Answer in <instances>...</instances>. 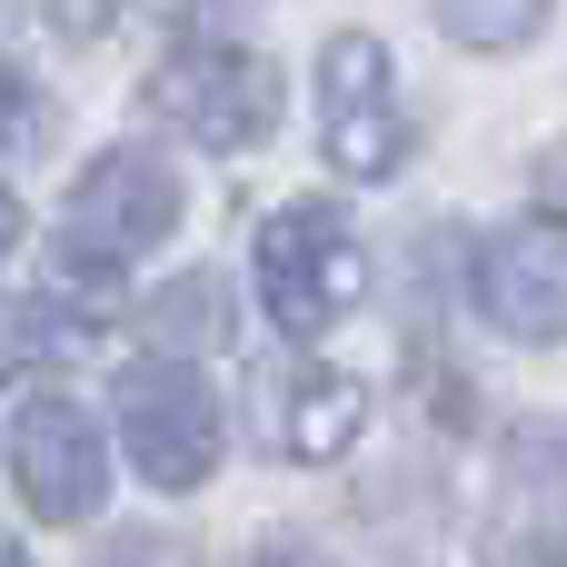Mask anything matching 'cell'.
I'll list each match as a JSON object with an SVG mask.
<instances>
[{"label": "cell", "instance_id": "6da1fadb", "mask_svg": "<svg viewBox=\"0 0 567 567\" xmlns=\"http://www.w3.org/2000/svg\"><path fill=\"white\" fill-rule=\"evenodd\" d=\"M150 110L169 130H189L199 150H249L279 120V70L239 40H189L150 70Z\"/></svg>", "mask_w": 567, "mask_h": 567}, {"label": "cell", "instance_id": "7a4b0ae2", "mask_svg": "<svg viewBox=\"0 0 567 567\" xmlns=\"http://www.w3.org/2000/svg\"><path fill=\"white\" fill-rule=\"evenodd\" d=\"M120 449L150 488H199L219 468V399L199 369L179 359H140L120 369Z\"/></svg>", "mask_w": 567, "mask_h": 567}, {"label": "cell", "instance_id": "3957f363", "mask_svg": "<svg viewBox=\"0 0 567 567\" xmlns=\"http://www.w3.org/2000/svg\"><path fill=\"white\" fill-rule=\"evenodd\" d=\"M359 239L339 229V209H279L259 229V299L289 339H319L359 309Z\"/></svg>", "mask_w": 567, "mask_h": 567}, {"label": "cell", "instance_id": "277c9868", "mask_svg": "<svg viewBox=\"0 0 567 567\" xmlns=\"http://www.w3.org/2000/svg\"><path fill=\"white\" fill-rule=\"evenodd\" d=\"M179 229V179L150 150H100L70 189V259H140Z\"/></svg>", "mask_w": 567, "mask_h": 567}, {"label": "cell", "instance_id": "5b68a950", "mask_svg": "<svg viewBox=\"0 0 567 567\" xmlns=\"http://www.w3.org/2000/svg\"><path fill=\"white\" fill-rule=\"evenodd\" d=\"M319 100H329V159L349 179H389L399 150H409V120L389 100V50L369 30H339L329 60H319Z\"/></svg>", "mask_w": 567, "mask_h": 567}, {"label": "cell", "instance_id": "8992f818", "mask_svg": "<svg viewBox=\"0 0 567 567\" xmlns=\"http://www.w3.org/2000/svg\"><path fill=\"white\" fill-rule=\"evenodd\" d=\"M478 309L508 339H567V219H518L478 249Z\"/></svg>", "mask_w": 567, "mask_h": 567}, {"label": "cell", "instance_id": "52a82bcc", "mask_svg": "<svg viewBox=\"0 0 567 567\" xmlns=\"http://www.w3.org/2000/svg\"><path fill=\"white\" fill-rule=\"evenodd\" d=\"M10 468H20V498H30L50 528L90 518V508H100V488H110V449H100V429H90L70 399H30V409H20Z\"/></svg>", "mask_w": 567, "mask_h": 567}, {"label": "cell", "instance_id": "ba28073f", "mask_svg": "<svg viewBox=\"0 0 567 567\" xmlns=\"http://www.w3.org/2000/svg\"><path fill=\"white\" fill-rule=\"evenodd\" d=\"M488 567H567V449L528 429L498 468V518H488Z\"/></svg>", "mask_w": 567, "mask_h": 567}, {"label": "cell", "instance_id": "9c48e42d", "mask_svg": "<svg viewBox=\"0 0 567 567\" xmlns=\"http://www.w3.org/2000/svg\"><path fill=\"white\" fill-rule=\"evenodd\" d=\"M359 429H369V389H359L349 369H329V359H289V369L269 379V439H279L299 468H329Z\"/></svg>", "mask_w": 567, "mask_h": 567}, {"label": "cell", "instance_id": "30bf717a", "mask_svg": "<svg viewBox=\"0 0 567 567\" xmlns=\"http://www.w3.org/2000/svg\"><path fill=\"white\" fill-rule=\"evenodd\" d=\"M100 329H90V309H70V299H10L0 309V369H30V359H80Z\"/></svg>", "mask_w": 567, "mask_h": 567}, {"label": "cell", "instance_id": "8fae6325", "mask_svg": "<svg viewBox=\"0 0 567 567\" xmlns=\"http://www.w3.org/2000/svg\"><path fill=\"white\" fill-rule=\"evenodd\" d=\"M140 329H150V349H219V339H229V299H219V279L199 269V279H169Z\"/></svg>", "mask_w": 567, "mask_h": 567}, {"label": "cell", "instance_id": "7c38bea8", "mask_svg": "<svg viewBox=\"0 0 567 567\" xmlns=\"http://www.w3.org/2000/svg\"><path fill=\"white\" fill-rule=\"evenodd\" d=\"M439 10V30H458L468 50H508V40H528L538 20H548V0H429Z\"/></svg>", "mask_w": 567, "mask_h": 567}, {"label": "cell", "instance_id": "4fadbf2b", "mask_svg": "<svg viewBox=\"0 0 567 567\" xmlns=\"http://www.w3.org/2000/svg\"><path fill=\"white\" fill-rule=\"evenodd\" d=\"M249 567H339V558H319L309 538H259V548H249Z\"/></svg>", "mask_w": 567, "mask_h": 567}, {"label": "cell", "instance_id": "5bb4252c", "mask_svg": "<svg viewBox=\"0 0 567 567\" xmlns=\"http://www.w3.org/2000/svg\"><path fill=\"white\" fill-rule=\"evenodd\" d=\"M100 567H189V558H179L169 538H120V548H110Z\"/></svg>", "mask_w": 567, "mask_h": 567}, {"label": "cell", "instance_id": "9a60e30c", "mask_svg": "<svg viewBox=\"0 0 567 567\" xmlns=\"http://www.w3.org/2000/svg\"><path fill=\"white\" fill-rule=\"evenodd\" d=\"M10 239H20V199L0 189V249H10Z\"/></svg>", "mask_w": 567, "mask_h": 567}, {"label": "cell", "instance_id": "2e32d148", "mask_svg": "<svg viewBox=\"0 0 567 567\" xmlns=\"http://www.w3.org/2000/svg\"><path fill=\"white\" fill-rule=\"evenodd\" d=\"M0 567H30V558H20V548H10V538H0Z\"/></svg>", "mask_w": 567, "mask_h": 567}]
</instances>
